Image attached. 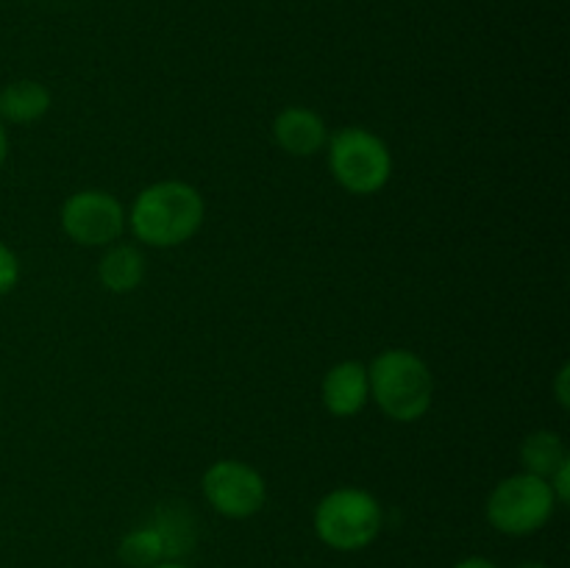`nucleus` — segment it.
Segmentation results:
<instances>
[{"label":"nucleus","instance_id":"1","mask_svg":"<svg viewBox=\"0 0 570 568\" xmlns=\"http://www.w3.org/2000/svg\"><path fill=\"white\" fill-rule=\"evenodd\" d=\"M206 206L198 189L178 178L156 182L134 198L128 228L150 248H176L193 239L204 226Z\"/></svg>","mask_w":570,"mask_h":568},{"label":"nucleus","instance_id":"2","mask_svg":"<svg viewBox=\"0 0 570 568\" xmlns=\"http://www.w3.org/2000/svg\"><path fill=\"white\" fill-rule=\"evenodd\" d=\"M371 399L399 423H415L432 410L434 376L426 362L410 349H387L367 368Z\"/></svg>","mask_w":570,"mask_h":568},{"label":"nucleus","instance_id":"3","mask_svg":"<svg viewBox=\"0 0 570 568\" xmlns=\"http://www.w3.org/2000/svg\"><path fill=\"white\" fill-rule=\"evenodd\" d=\"M384 523L382 505L362 488H334L315 507V535L334 551L367 549Z\"/></svg>","mask_w":570,"mask_h":568},{"label":"nucleus","instance_id":"4","mask_svg":"<svg viewBox=\"0 0 570 568\" xmlns=\"http://www.w3.org/2000/svg\"><path fill=\"white\" fill-rule=\"evenodd\" d=\"M557 507L560 505H557L549 479L521 471L501 479L490 490L484 516L495 532L510 535V538H527V535L540 532L551 521Z\"/></svg>","mask_w":570,"mask_h":568},{"label":"nucleus","instance_id":"5","mask_svg":"<svg viewBox=\"0 0 570 568\" xmlns=\"http://www.w3.org/2000/svg\"><path fill=\"white\" fill-rule=\"evenodd\" d=\"M328 167L343 189L354 195H373L387 187L393 176V154L379 134L362 126L328 134Z\"/></svg>","mask_w":570,"mask_h":568},{"label":"nucleus","instance_id":"6","mask_svg":"<svg viewBox=\"0 0 570 568\" xmlns=\"http://www.w3.org/2000/svg\"><path fill=\"white\" fill-rule=\"evenodd\" d=\"M59 221L72 243L87 245V248H104L122 237L128 226V212L111 193L81 189L65 200Z\"/></svg>","mask_w":570,"mask_h":568},{"label":"nucleus","instance_id":"7","mask_svg":"<svg viewBox=\"0 0 570 568\" xmlns=\"http://www.w3.org/2000/svg\"><path fill=\"white\" fill-rule=\"evenodd\" d=\"M200 490L212 510L234 521L256 516L267 501L265 477L254 466L239 460L212 462L200 479Z\"/></svg>","mask_w":570,"mask_h":568},{"label":"nucleus","instance_id":"8","mask_svg":"<svg viewBox=\"0 0 570 568\" xmlns=\"http://www.w3.org/2000/svg\"><path fill=\"white\" fill-rule=\"evenodd\" d=\"M321 399L332 415L354 418L371 401V379H367V365L356 360L337 362L326 373L321 384Z\"/></svg>","mask_w":570,"mask_h":568},{"label":"nucleus","instance_id":"9","mask_svg":"<svg viewBox=\"0 0 570 568\" xmlns=\"http://www.w3.org/2000/svg\"><path fill=\"white\" fill-rule=\"evenodd\" d=\"M273 139L289 156H315L326 148V120L306 106H287L273 120Z\"/></svg>","mask_w":570,"mask_h":568},{"label":"nucleus","instance_id":"10","mask_svg":"<svg viewBox=\"0 0 570 568\" xmlns=\"http://www.w3.org/2000/svg\"><path fill=\"white\" fill-rule=\"evenodd\" d=\"M50 92L45 84L20 78L0 89V120L14 123V126H28L48 115Z\"/></svg>","mask_w":570,"mask_h":568},{"label":"nucleus","instance_id":"11","mask_svg":"<svg viewBox=\"0 0 570 568\" xmlns=\"http://www.w3.org/2000/svg\"><path fill=\"white\" fill-rule=\"evenodd\" d=\"M145 256L137 245H109L104 256H100L98 265V278L109 293L126 295L142 284L145 278Z\"/></svg>","mask_w":570,"mask_h":568},{"label":"nucleus","instance_id":"12","mask_svg":"<svg viewBox=\"0 0 570 568\" xmlns=\"http://www.w3.org/2000/svg\"><path fill=\"white\" fill-rule=\"evenodd\" d=\"M568 445L566 440L557 432H549V429H538V432L529 434L521 443V462L523 471L534 473L540 479H549L562 462H568Z\"/></svg>","mask_w":570,"mask_h":568},{"label":"nucleus","instance_id":"13","mask_svg":"<svg viewBox=\"0 0 570 568\" xmlns=\"http://www.w3.org/2000/svg\"><path fill=\"white\" fill-rule=\"evenodd\" d=\"M170 538L161 527H137L120 540V560L131 568H154L170 555Z\"/></svg>","mask_w":570,"mask_h":568},{"label":"nucleus","instance_id":"14","mask_svg":"<svg viewBox=\"0 0 570 568\" xmlns=\"http://www.w3.org/2000/svg\"><path fill=\"white\" fill-rule=\"evenodd\" d=\"M20 282V259L6 243H0V298L9 295Z\"/></svg>","mask_w":570,"mask_h":568},{"label":"nucleus","instance_id":"15","mask_svg":"<svg viewBox=\"0 0 570 568\" xmlns=\"http://www.w3.org/2000/svg\"><path fill=\"white\" fill-rule=\"evenodd\" d=\"M549 484H551V490H554L557 505H568L570 501V460L562 462V466L551 473Z\"/></svg>","mask_w":570,"mask_h":568},{"label":"nucleus","instance_id":"16","mask_svg":"<svg viewBox=\"0 0 570 568\" xmlns=\"http://www.w3.org/2000/svg\"><path fill=\"white\" fill-rule=\"evenodd\" d=\"M568 376H570V365L566 362V365L560 368V371H557V382H554V390H557V401H560V407L562 410H568V404H570V399H568Z\"/></svg>","mask_w":570,"mask_h":568},{"label":"nucleus","instance_id":"17","mask_svg":"<svg viewBox=\"0 0 570 568\" xmlns=\"http://www.w3.org/2000/svg\"><path fill=\"white\" fill-rule=\"evenodd\" d=\"M454 568H499V566H495L493 560H488V557L476 555V557H465V560L456 562Z\"/></svg>","mask_w":570,"mask_h":568},{"label":"nucleus","instance_id":"18","mask_svg":"<svg viewBox=\"0 0 570 568\" xmlns=\"http://www.w3.org/2000/svg\"><path fill=\"white\" fill-rule=\"evenodd\" d=\"M6 156H9V134H6L3 120H0V170L6 165Z\"/></svg>","mask_w":570,"mask_h":568},{"label":"nucleus","instance_id":"19","mask_svg":"<svg viewBox=\"0 0 570 568\" xmlns=\"http://www.w3.org/2000/svg\"><path fill=\"white\" fill-rule=\"evenodd\" d=\"M154 568H193V566H184V562H176V560H165V562H156Z\"/></svg>","mask_w":570,"mask_h":568},{"label":"nucleus","instance_id":"20","mask_svg":"<svg viewBox=\"0 0 570 568\" xmlns=\"http://www.w3.org/2000/svg\"><path fill=\"white\" fill-rule=\"evenodd\" d=\"M515 568H546L543 562H538V560H527V562H521V566H515Z\"/></svg>","mask_w":570,"mask_h":568}]
</instances>
